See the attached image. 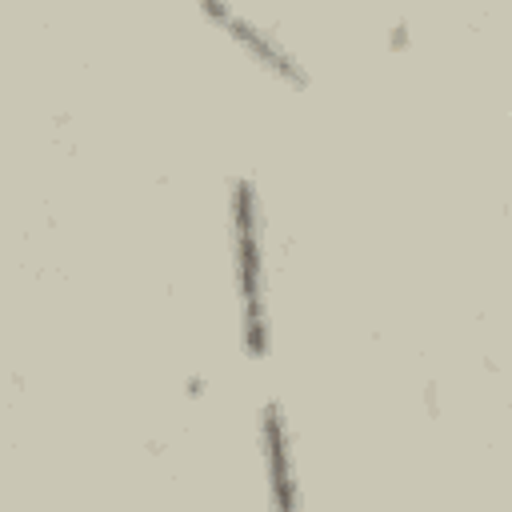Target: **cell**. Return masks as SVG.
Returning <instances> with one entry per match:
<instances>
[{"instance_id":"1","label":"cell","mask_w":512,"mask_h":512,"mask_svg":"<svg viewBox=\"0 0 512 512\" xmlns=\"http://www.w3.org/2000/svg\"><path fill=\"white\" fill-rule=\"evenodd\" d=\"M228 252H232L240 348L248 360H264L272 348L268 240H264V204H260V192L248 176H236L232 192H228Z\"/></svg>"},{"instance_id":"2","label":"cell","mask_w":512,"mask_h":512,"mask_svg":"<svg viewBox=\"0 0 512 512\" xmlns=\"http://www.w3.org/2000/svg\"><path fill=\"white\" fill-rule=\"evenodd\" d=\"M200 16L228 40L240 48V56L248 64H256L264 76H272L276 84L292 88V92H304L312 80H308V68L300 64V56L272 32L264 28L260 20H252L248 12H240L232 0H200Z\"/></svg>"},{"instance_id":"3","label":"cell","mask_w":512,"mask_h":512,"mask_svg":"<svg viewBox=\"0 0 512 512\" xmlns=\"http://www.w3.org/2000/svg\"><path fill=\"white\" fill-rule=\"evenodd\" d=\"M260 460L268 480L272 508H300V480H296V456H292V428L276 400L260 408Z\"/></svg>"}]
</instances>
